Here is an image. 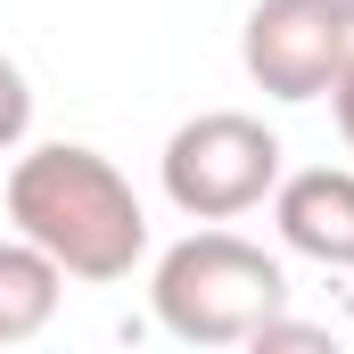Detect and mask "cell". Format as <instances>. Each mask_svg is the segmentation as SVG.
<instances>
[{
  "label": "cell",
  "mask_w": 354,
  "mask_h": 354,
  "mask_svg": "<svg viewBox=\"0 0 354 354\" xmlns=\"http://www.w3.org/2000/svg\"><path fill=\"white\" fill-rule=\"evenodd\" d=\"M8 223L66 280H124L149 256V206L83 140H41L8 165Z\"/></svg>",
  "instance_id": "6da1fadb"
},
{
  "label": "cell",
  "mask_w": 354,
  "mask_h": 354,
  "mask_svg": "<svg viewBox=\"0 0 354 354\" xmlns=\"http://www.w3.org/2000/svg\"><path fill=\"white\" fill-rule=\"evenodd\" d=\"M149 313L181 346H248L264 322L288 313V264L272 248H256V239L206 223V231H189V239H174L157 256Z\"/></svg>",
  "instance_id": "7a4b0ae2"
},
{
  "label": "cell",
  "mask_w": 354,
  "mask_h": 354,
  "mask_svg": "<svg viewBox=\"0 0 354 354\" xmlns=\"http://www.w3.org/2000/svg\"><path fill=\"white\" fill-rule=\"evenodd\" d=\"M280 157L288 149H280V132H272L264 115L206 107V115L174 124V140L157 157V181H165L174 214H189V223H239V214H256L280 189V174H288Z\"/></svg>",
  "instance_id": "3957f363"
},
{
  "label": "cell",
  "mask_w": 354,
  "mask_h": 354,
  "mask_svg": "<svg viewBox=\"0 0 354 354\" xmlns=\"http://www.w3.org/2000/svg\"><path fill=\"white\" fill-rule=\"evenodd\" d=\"M354 58V25L330 0H256L248 25H239V66L248 83L305 107V99H330V83L346 75Z\"/></svg>",
  "instance_id": "277c9868"
},
{
  "label": "cell",
  "mask_w": 354,
  "mask_h": 354,
  "mask_svg": "<svg viewBox=\"0 0 354 354\" xmlns=\"http://www.w3.org/2000/svg\"><path fill=\"white\" fill-rule=\"evenodd\" d=\"M280 248L322 272H354V165H305L272 189Z\"/></svg>",
  "instance_id": "5b68a950"
},
{
  "label": "cell",
  "mask_w": 354,
  "mask_h": 354,
  "mask_svg": "<svg viewBox=\"0 0 354 354\" xmlns=\"http://www.w3.org/2000/svg\"><path fill=\"white\" fill-rule=\"evenodd\" d=\"M58 305H66V272L8 231V239H0V346L41 338V330L58 322Z\"/></svg>",
  "instance_id": "8992f818"
},
{
  "label": "cell",
  "mask_w": 354,
  "mask_h": 354,
  "mask_svg": "<svg viewBox=\"0 0 354 354\" xmlns=\"http://www.w3.org/2000/svg\"><path fill=\"white\" fill-rule=\"evenodd\" d=\"M239 354H346V346H338L322 322H297V313H280V322H264V330H256Z\"/></svg>",
  "instance_id": "52a82bcc"
},
{
  "label": "cell",
  "mask_w": 354,
  "mask_h": 354,
  "mask_svg": "<svg viewBox=\"0 0 354 354\" xmlns=\"http://www.w3.org/2000/svg\"><path fill=\"white\" fill-rule=\"evenodd\" d=\"M25 132H33V83L17 58H0V157H17Z\"/></svg>",
  "instance_id": "ba28073f"
},
{
  "label": "cell",
  "mask_w": 354,
  "mask_h": 354,
  "mask_svg": "<svg viewBox=\"0 0 354 354\" xmlns=\"http://www.w3.org/2000/svg\"><path fill=\"white\" fill-rule=\"evenodd\" d=\"M330 107H338V132H346V157H354V58H346V75L330 83Z\"/></svg>",
  "instance_id": "9c48e42d"
},
{
  "label": "cell",
  "mask_w": 354,
  "mask_h": 354,
  "mask_svg": "<svg viewBox=\"0 0 354 354\" xmlns=\"http://www.w3.org/2000/svg\"><path fill=\"white\" fill-rule=\"evenodd\" d=\"M330 8H338V17H346V25H354V0H330Z\"/></svg>",
  "instance_id": "30bf717a"
},
{
  "label": "cell",
  "mask_w": 354,
  "mask_h": 354,
  "mask_svg": "<svg viewBox=\"0 0 354 354\" xmlns=\"http://www.w3.org/2000/svg\"><path fill=\"white\" fill-rule=\"evenodd\" d=\"M346 322H354V272H346Z\"/></svg>",
  "instance_id": "8fae6325"
}]
</instances>
